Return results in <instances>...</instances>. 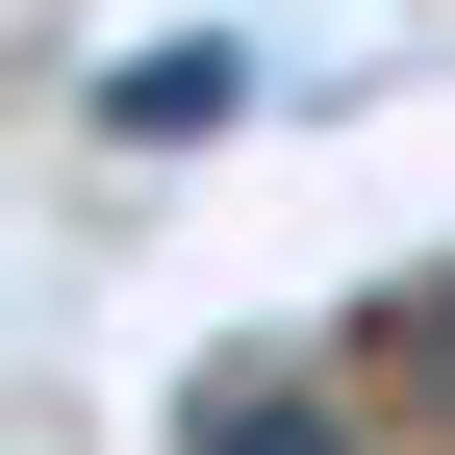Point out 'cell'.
I'll list each match as a JSON object with an SVG mask.
<instances>
[{"label":"cell","mask_w":455,"mask_h":455,"mask_svg":"<svg viewBox=\"0 0 455 455\" xmlns=\"http://www.w3.org/2000/svg\"><path fill=\"white\" fill-rule=\"evenodd\" d=\"M76 127H101V152H228V127H253V26H152V51H101Z\"/></svg>","instance_id":"cell-1"},{"label":"cell","mask_w":455,"mask_h":455,"mask_svg":"<svg viewBox=\"0 0 455 455\" xmlns=\"http://www.w3.org/2000/svg\"><path fill=\"white\" fill-rule=\"evenodd\" d=\"M178 455H355V430H329V379H203Z\"/></svg>","instance_id":"cell-2"},{"label":"cell","mask_w":455,"mask_h":455,"mask_svg":"<svg viewBox=\"0 0 455 455\" xmlns=\"http://www.w3.org/2000/svg\"><path fill=\"white\" fill-rule=\"evenodd\" d=\"M379 379H405V405L455 430V278H405V304H379Z\"/></svg>","instance_id":"cell-3"}]
</instances>
